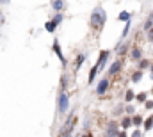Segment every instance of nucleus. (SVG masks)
Returning a JSON list of instances; mask_svg holds the SVG:
<instances>
[{"label":"nucleus","mask_w":153,"mask_h":137,"mask_svg":"<svg viewBox=\"0 0 153 137\" xmlns=\"http://www.w3.org/2000/svg\"><path fill=\"white\" fill-rule=\"evenodd\" d=\"M68 109H70V96L62 91L57 98V110H59V114H66Z\"/></svg>","instance_id":"2"},{"label":"nucleus","mask_w":153,"mask_h":137,"mask_svg":"<svg viewBox=\"0 0 153 137\" xmlns=\"http://www.w3.org/2000/svg\"><path fill=\"white\" fill-rule=\"evenodd\" d=\"M152 66V61H148V59H141L139 61V69H146Z\"/></svg>","instance_id":"19"},{"label":"nucleus","mask_w":153,"mask_h":137,"mask_svg":"<svg viewBox=\"0 0 153 137\" xmlns=\"http://www.w3.org/2000/svg\"><path fill=\"white\" fill-rule=\"evenodd\" d=\"M109 86H111V82H109V78L105 77V78H102L100 82H98V86H96V95H105L107 93V89H109Z\"/></svg>","instance_id":"3"},{"label":"nucleus","mask_w":153,"mask_h":137,"mask_svg":"<svg viewBox=\"0 0 153 137\" xmlns=\"http://www.w3.org/2000/svg\"><path fill=\"white\" fill-rule=\"evenodd\" d=\"M121 68H123V63L117 59V61H114L112 64H111V68H109V75L112 77V75H117L119 71H121Z\"/></svg>","instance_id":"6"},{"label":"nucleus","mask_w":153,"mask_h":137,"mask_svg":"<svg viewBox=\"0 0 153 137\" xmlns=\"http://www.w3.org/2000/svg\"><path fill=\"white\" fill-rule=\"evenodd\" d=\"M52 48H53V52H55V55L59 57V61L62 63V66H66V57L62 55V50H61V45H59V41H57V39L53 41V45H52Z\"/></svg>","instance_id":"5"},{"label":"nucleus","mask_w":153,"mask_h":137,"mask_svg":"<svg viewBox=\"0 0 153 137\" xmlns=\"http://www.w3.org/2000/svg\"><path fill=\"white\" fill-rule=\"evenodd\" d=\"M66 82H68V80H66V77H62V78H61V84H62V89H66V86H68Z\"/></svg>","instance_id":"27"},{"label":"nucleus","mask_w":153,"mask_h":137,"mask_svg":"<svg viewBox=\"0 0 153 137\" xmlns=\"http://www.w3.org/2000/svg\"><path fill=\"white\" fill-rule=\"evenodd\" d=\"M52 7H53V11L57 13V11H61L62 7H64V0H52Z\"/></svg>","instance_id":"14"},{"label":"nucleus","mask_w":153,"mask_h":137,"mask_svg":"<svg viewBox=\"0 0 153 137\" xmlns=\"http://www.w3.org/2000/svg\"><path fill=\"white\" fill-rule=\"evenodd\" d=\"M150 69H152V77H153V63H152V66H150Z\"/></svg>","instance_id":"31"},{"label":"nucleus","mask_w":153,"mask_h":137,"mask_svg":"<svg viewBox=\"0 0 153 137\" xmlns=\"http://www.w3.org/2000/svg\"><path fill=\"white\" fill-rule=\"evenodd\" d=\"M130 27H132V23H130V20L126 22V25H125V29H123V32H121V39H125L126 36H128V32H130Z\"/></svg>","instance_id":"20"},{"label":"nucleus","mask_w":153,"mask_h":137,"mask_svg":"<svg viewBox=\"0 0 153 137\" xmlns=\"http://www.w3.org/2000/svg\"><path fill=\"white\" fill-rule=\"evenodd\" d=\"M85 59H87V57H85V54H80V55L76 57V64H75V68H76V69L80 68V66H82V63H84Z\"/></svg>","instance_id":"21"},{"label":"nucleus","mask_w":153,"mask_h":137,"mask_svg":"<svg viewBox=\"0 0 153 137\" xmlns=\"http://www.w3.org/2000/svg\"><path fill=\"white\" fill-rule=\"evenodd\" d=\"M132 123H134V127H141V125L144 123V119H143V116H139V114H135V116L132 118Z\"/></svg>","instance_id":"15"},{"label":"nucleus","mask_w":153,"mask_h":137,"mask_svg":"<svg viewBox=\"0 0 153 137\" xmlns=\"http://www.w3.org/2000/svg\"><path fill=\"white\" fill-rule=\"evenodd\" d=\"M52 22H53V23H55V25H59V23H61V22H62V14H61V13H59V11H57V14H55V18H53V20H52Z\"/></svg>","instance_id":"24"},{"label":"nucleus","mask_w":153,"mask_h":137,"mask_svg":"<svg viewBox=\"0 0 153 137\" xmlns=\"http://www.w3.org/2000/svg\"><path fill=\"white\" fill-rule=\"evenodd\" d=\"M130 59H132V61H141V59H143V50H141L139 46H134L132 52H130Z\"/></svg>","instance_id":"7"},{"label":"nucleus","mask_w":153,"mask_h":137,"mask_svg":"<svg viewBox=\"0 0 153 137\" xmlns=\"http://www.w3.org/2000/svg\"><path fill=\"white\" fill-rule=\"evenodd\" d=\"M141 80H143V69H135V71L132 73V82L137 84V82H141Z\"/></svg>","instance_id":"12"},{"label":"nucleus","mask_w":153,"mask_h":137,"mask_svg":"<svg viewBox=\"0 0 153 137\" xmlns=\"http://www.w3.org/2000/svg\"><path fill=\"white\" fill-rule=\"evenodd\" d=\"M73 132V121H68L66 125H64V128L61 130V136H70Z\"/></svg>","instance_id":"11"},{"label":"nucleus","mask_w":153,"mask_h":137,"mask_svg":"<svg viewBox=\"0 0 153 137\" xmlns=\"http://www.w3.org/2000/svg\"><path fill=\"white\" fill-rule=\"evenodd\" d=\"M109 55H111V52H109V50H102V52H100V57H98V61L94 63V64H96V66L100 68V71H102V68L105 66V63H107Z\"/></svg>","instance_id":"4"},{"label":"nucleus","mask_w":153,"mask_h":137,"mask_svg":"<svg viewBox=\"0 0 153 137\" xmlns=\"http://www.w3.org/2000/svg\"><path fill=\"white\" fill-rule=\"evenodd\" d=\"M105 134L107 136H119V128H117V123H109L107 125V130H105Z\"/></svg>","instance_id":"8"},{"label":"nucleus","mask_w":153,"mask_h":137,"mask_svg":"<svg viewBox=\"0 0 153 137\" xmlns=\"http://www.w3.org/2000/svg\"><path fill=\"white\" fill-rule=\"evenodd\" d=\"M132 136H134V137H139V136H143V132H141V130H134V132H132Z\"/></svg>","instance_id":"28"},{"label":"nucleus","mask_w":153,"mask_h":137,"mask_svg":"<svg viewBox=\"0 0 153 137\" xmlns=\"http://www.w3.org/2000/svg\"><path fill=\"white\" fill-rule=\"evenodd\" d=\"M45 29H46L48 32H55V29H57V25H55L53 22H48V23L45 25Z\"/></svg>","instance_id":"22"},{"label":"nucleus","mask_w":153,"mask_h":137,"mask_svg":"<svg viewBox=\"0 0 153 137\" xmlns=\"http://www.w3.org/2000/svg\"><path fill=\"white\" fill-rule=\"evenodd\" d=\"M105 22H107V13L103 11V7H100V5L94 7L93 13H91V29L100 32V31L103 29Z\"/></svg>","instance_id":"1"},{"label":"nucleus","mask_w":153,"mask_h":137,"mask_svg":"<svg viewBox=\"0 0 153 137\" xmlns=\"http://www.w3.org/2000/svg\"><path fill=\"white\" fill-rule=\"evenodd\" d=\"M148 32H150V43H153V29H150Z\"/></svg>","instance_id":"29"},{"label":"nucleus","mask_w":153,"mask_h":137,"mask_svg":"<svg viewBox=\"0 0 153 137\" xmlns=\"http://www.w3.org/2000/svg\"><path fill=\"white\" fill-rule=\"evenodd\" d=\"M117 20H119V22H128V20H130V13H128V11H121L119 16H117Z\"/></svg>","instance_id":"17"},{"label":"nucleus","mask_w":153,"mask_h":137,"mask_svg":"<svg viewBox=\"0 0 153 137\" xmlns=\"http://www.w3.org/2000/svg\"><path fill=\"white\" fill-rule=\"evenodd\" d=\"M152 25H153V14L146 20V22H144V25H143V27H144V31H150V29H152Z\"/></svg>","instance_id":"23"},{"label":"nucleus","mask_w":153,"mask_h":137,"mask_svg":"<svg viewBox=\"0 0 153 137\" xmlns=\"http://www.w3.org/2000/svg\"><path fill=\"white\" fill-rule=\"evenodd\" d=\"M143 127H144V132H150V130H152V128H153V114H150V116L144 119Z\"/></svg>","instance_id":"10"},{"label":"nucleus","mask_w":153,"mask_h":137,"mask_svg":"<svg viewBox=\"0 0 153 137\" xmlns=\"http://www.w3.org/2000/svg\"><path fill=\"white\" fill-rule=\"evenodd\" d=\"M134 98H135V93H134L132 89H128V91L125 93V102H126V103H130L132 100H134Z\"/></svg>","instance_id":"18"},{"label":"nucleus","mask_w":153,"mask_h":137,"mask_svg":"<svg viewBox=\"0 0 153 137\" xmlns=\"http://www.w3.org/2000/svg\"><path fill=\"white\" fill-rule=\"evenodd\" d=\"M135 100L139 103H144L146 100H148V93L146 91H143V93H139V95H135Z\"/></svg>","instance_id":"16"},{"label":"nucleus","mask_w":153,"mask_h":137,"mask_svg":"<svg viewBox=\"0 0 153 137\" xmlns=\"http://www.w3.org/2000/svg\"><path fill=\"white\" fill-rule=\"evenodd\" d=\"M130 127H134V123H132V118H130V116H125V118L121 119V128H123V130H128Z\"/></svg>","instance_id":"9"},{"label":"nucleus","mask_w":153,"mask_h":137,"mask_svg":"<svg viewBox=\"0 0 153 137\" xmlns=\"http://www.w3.org/2000/svg\"><path fill=\"white\" fill-rule=\"evenodd\" d=\"M134 112H135V109H134L132 105H128V107H126V114H134Z\"/></svg>","instance_id":"26"},{"label":"nucleus","mask_w":153,"mask_h":137,"mask_svg":"<svg viewBox=\"0 0 153 137\" xmlns=\"http://www.w3.org/2000/svg\"><path fill=\"white\" fill-rule=\"evenodd\" d=\"M0 23H2V14H0Z\"/></svg>","instance_id":"32"},{"label":"nucleus","mask_w":153,"mask_h":137,"mask_svg":"<svg viewBox=\"0 0 153 137\" xmlns=\"http://www.w3.org/2000/svg\"><path fill=\"white\" fill-rule=\"evenodd\" d=\"M144 107H146L148 110H150V109H153V100H146V102H144Z\"/></svg>","instance_id":"25"},{"label":"nucleus","mask_w":153,"mask_h":137,"mask_svg":"<svg viewBox=\"0 0 153 137\" xmlns=\"http://www.w3.org/2000/svg\"><path fill=\"white\" fill-rule=\"evenodd\" d=\"M150 93H152V95H153V87H152V91H150Z\"/></svg>","instance_id":"33"},{"label":"nucleus","mask_w":153,"mask_h":137,"mask_svg":"<svg viewBox=\"0 0 153 137\" xmlns=\"http://www.w3.org/2000/svg\"><path fill=\"white\" fill-rule=\"evenodd\" d=\"M98 71H100V68L94 64V66L91 68V71H89V78H87V82H89V84H93V82H94V77H96V73H98Z\"/></svg>","instance_id":"13"},{"label":"nucleus","mask_w":153,"mask_h":137,"mask_svg":"<svg viewBox=\"0 0 153 137\" xmlns=\"http://www.w3.org/2000/svg\"><path fill=\"white\" fill-rule=\"evenodd\" d=\"M11 0H0V4H9Z\"/></svg>","instance_id":"30"}]
</instances>
